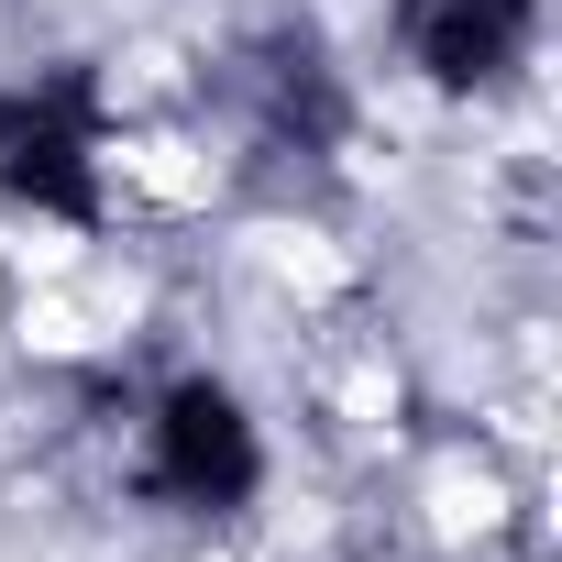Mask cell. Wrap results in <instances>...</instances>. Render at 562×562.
I'll list each match as a JSON object with an SVG mask.
<instances>
[{
    "label": "cell",
    "instance_id": "2",
    "mask_svg": "<svg viewBox=\"0 0 562 562\" xmlns=\"http://www.w3.org/2000/svg\"><path fill=\"white\" fill-rule=\"evenodd\" d=\"M133 485L166 518H243L265 496V430L221 375H166L133 430Z\"/></svg>",
    "mask_w": 562,
    "mask_h": 562
},
{
    "label": "cell",
    "instance_id": "4",
    "mask_svg": "<svg viewBox=\"0 0 562 562\" xmlns=\"http://www.w3.org/2000/svg\"><path fill=\"white\" fill-rule=\"evenodd\" d=\"M386 45L419 89L441 100H485L529 67L540 45V0H386Z\"/></svg>",
    "mask_w": 562,
    "mask_h": 562
},
{
    "label": "cell",
    "instance_id": "3",
    "mask_svg": "<svg viewBox=\"0 0 562 562\" xmlns=\"http://www.w3.org/2000/svg\"><path fill=\"white\" fill-rule=\"evenodd\" d=\"M221 100L243 111V133H254L265 155H288V166H321V155L353 133V89H342L321 23H265V34H243L232 67H221Z\"/></svg>",
    "mask_w": 562,
    "mask_h": 562
},
{
    "label": "cell",
    "instance_id": "1",
    "mask_svg": "<svg viewBox=\"0 0 562 562\" xmlns=\"http://www.w3.org/2000/svg\"><path fill=\"white\" fill-rule=\"evenodd\" d=\"M0 199L67 232L111 221V78L89 56L0 78Z\"/></svg>",
    "mask_w": 562,
    "mask_h": 562
}]
</instances>
